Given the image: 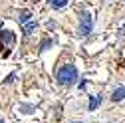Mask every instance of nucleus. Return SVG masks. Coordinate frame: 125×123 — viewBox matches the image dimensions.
<instances>
[{"label": "nucleus", "mask_w": 125, "mask_h": 123, "mask_svg": "<svg viewBox=\"0 0 125 123\" xmlns=\"http://www.w3.org/2000/svg\"><path fill=\"white\" fill-rule=\"evenodd\" d=\"M101 99H103V97H101L99 93H97V95H89V105H87V109H89V111H95L97 107L101 105Z\"/></svg>", "instance_id": "3"}, {"label": "nucleus", "mask_w": 125, "mask_h": 123, "mask_svg": "<svg viewBox=\"0 0 125 123\" xmlns=\"http://www.w3.org/2000/svg\"><path fill=\"white\" fill-rule=\"evenodd\" d=\"M91 30H93V18H91L89 12H83L82 18H80V30H77V34L80 36H87Z\"/></svg>", "instance_id": "2"}, {"label": "nucleus", "mask_w": 125, "mask_h": 123, "mask_svg": "<svg viewBox=\"0 0 125 123\" xmlns=\"http://www.w3.org/2000/svg\"><path fill=\"white\" fill-rule=\"evenodd\" d=\"M0 40H2V44H12L14 42V34L8 32V30H4V32H0Z\"/></svg>", "instance_id": "7"}, {"label": "nucleus", "mask_w": 125, "mask_h": 123, "mask_svg": "<svg viewBox=\"0 0 125 123\" xmlns=\"http://www.w3.org/2000/svg\"><path fill=\"white\" fill-rule=\"evenodd\" d=\"M14 78H16V75H14V73H10L8 78H6V83H12V82H14Z\"/></svg>", "instance_id": "10"}, {"label": "nucleus", "mask_w": 125, "mask_h": 123, "mask_svg": "<svg viewBox=\"0 0 125 123\" xmlns=\"http://www.w3.org/2000/svg\"><path fill=\"white\" fill-rule=\"evenodd\" d=\"M52 44H54V42H52L50 38H46V40H42V44H40V50H42V52H44V50H48V48H50Z\"/></svg>", "instance_id": "9"}, {"label": "nucleus", "mask_w": 125, "mask_h": 123, "mask_svg": "<svg viewBox=\"0 0 125 123\" xmlns=\"http://www.w3.org/2000/svg\"><path fill=\"white\" fill-rule=\"evenodd\" d=\"M77 78H80V75H77V68L73 64H64V66H60L58 72H56V80H58V83L62 87L73 85L77 82Z\"/></svg>", "instance_id": "1"}, {"label": "nucleus", "mask_w": 125, "mask_h": 123, "mask_svg": "<svg viewBox=\"0 0 125 123\" xmlns=\"http://www.w3.org/2000/svg\"><path fill=\"white\" fill-rule=\"evenodd\" d=\"M0 123H4V119H2V117H0Z\"/></svg>", "instance_id": "11"}, {"label": "nucleus", "mask_w": 125, "mask_h": 123, "mask_svg": "<svg viewBox=\"0 0 125 123\" xmlns=\"http://www.w3.org/2000/svg\"><path fill=\"white\" fill-rule=\"evenodd\" d=\"M73 123H80V121H73ZM82 123H83V121H82Z\"/></svg>", "instance_id": "12"}, {"label": "nucleus", "mask_w": 125, "mask_h": 123, "mask_svg": "<svg viewBox=\"0 0 125 123\" xmlns=\"http://www.w3.org/2000/svg\"><path fill=\"white\" fill-rule=\"evenodd\" d=\"M48 2H50V6H52V8L62 10V8H66V6H68L70 0H48Z\"/></svg>", "instance_id": "6"}, {"label": "nucleus", "mask_w": 125, "mask_h": 123, "mask_svg": "<svg viewBox=\"0 0 125 123\" xmlns=\"http://www.w3.org/2000/svg\"><path fill=\"white\" fill-rule=\"evenodd\" d=\"M22 26H24V34H26V36H30L32 32H36V28H38L36 22H26V24H22Z\"/></svg>", "instance_id": "8"}, {"label": "nucleus", "mask_w": 125, "mask_h": 123, "mask_svg": "<svg viewBox=\"0 0 125 123\" xmlns=\"http://www.w3.org/2000/svg\"><path fill=\"white\" fill-rule=\"evenodd\" d=\"M30 20H32V12H30V10H20L18 12V22L20 24H26Z\"/></svg>", "instance_id": "5"}, {"label": "nucleus", "mask_w": 125, "mask_h": 123, "mask_svg": "<svg viewBox=\"0 0 125 123\" xmlns=\"http://www.w3.org/2000/svg\"><path fill=\"white\" fill-rule=\"evenodd\" d=\"M121 99H125V85H121V87H117L113 93H111V101H121Z\"/></svg>", "instance_id": "4"}]
</instances>
